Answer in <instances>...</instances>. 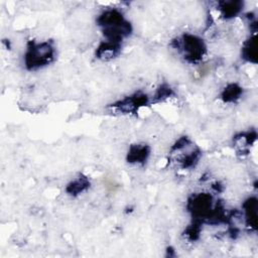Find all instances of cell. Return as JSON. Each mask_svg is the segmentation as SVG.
<instances>
[{"label":"cell","instance_id":"1","mask_svg":"<svg viewBox=\"0 0 258 258\" xmlns=\"http://www.w3.org/2000/svg\"><path fill=\"white\" fill-rule=\"evenodd\" d=\"M53 48L48 42L29 44L25 54V64L28 70H36L49 63L53 57Z\"/></svg>","mask_w":258,"mask_h":258},{"label":"cell","instance_id":"2","mask_svg":"<svg viewBox=\"0 0 258 258\" xmlns=\"http://www.w3.org/2000/svg\"><path fill=\"white\" fill-rule=\"evenodd\" d=\"M188 211L196 218L210 219L213 214L212 209V197L209 194L201 192L191 197L188 201Z\"/></svg>","mask_w":258,"mask_h":258},{"label":"cell","instance_id":"3","mask_svg":"<svg viewBox=\"0 0 258 258\" xmlns=\"http://www.w3.org/2000/svg\"><path fill=\"white\" fill-rule=\"evenodd\" d=\"M181 46L185 58L190 62L200 60L206 52L203 40L192 34H184L181 37Z\"/></svg>","mask_w":258,"mask_h":258},{"label":"cell","instance_id":"4","mask_svg":"<svg viewBox=\"0 0 258 258\" xmlns=\"http://www.w3.org/2000/svg\"><path fill=\"white\" fill-rule=\"evenodd\" d=\"M244 211H245V219L247 222V225L250 228L255 229L257 224V201L255 198L248 199L244 205Z\"/></svg>","mask_w":258,"mask_h":258},{"label":"cell","instance_id":"5","mask_svg":"<svg viewBox=\"0 0 258 258\" xmlns=\"http://www.w3.org/2000/svg\"><path fill=\"white\" fill-rule=\"evenodd\" d=\"M149 155V147L146 145H132L128 152V161L132 163L144 162Z\"/></svg>","mask_w":258,"mask_h":258},{"label":"cell","instance_id":"6","mask_svg":"<svg viewBox=\"0 0 258 258\" xmlns=\"http://www.w3.org/2000/svg\"><path fill=\"white\" fill-rule=\"evenodd\" d=\"M119 47H120V43H116V42L107 40L106 42H103L98 47L97 55H98V57H100L102 59H110L118 53Z\"/></svg>","mask_w":258,"mask_h":258},{"label":"cell","instance_id":"7","mask_svg":"<svg viewBox=\"0 0 258 258\" xmlns=\"http://www.w3.org/2000/svg\"><path fill=\"white\" fill-rule=\"evenodd\" d=\"M242 3L240 1H230V2H223L221 3V11L225 18H231L237 15L242 7Z\"/></svg>","mask_w":258,"mask_h":258},{"label":"cell","instance_id":"8","mask_svg":"<svg viewBox=\"0 0 258 258\" xmlns=\"http://www.w3.org/2000/svg\"><path fill=\"white\" fill-rule=\"evenodd\" d=\"M89 185H90V182H89L88 178L80 176L68 185L67 191L70 195L76 196V195H79V194L83 192L84 190H86L89 187Z\"/></svg>","mask_w":258,"mask_h":258},{"label":"cell","instance_id":"9","mask_svg":"<svg viewBox=\"0 0 258 258\" xmlns=\"http://www.w3.org/2000/svg\"><path fill=\"white\" fill-rule=\"evenodd\" d=\"M243 57L245 59H247L248 61H252V62H256V58H257V52H256V41H255V37H251L250 39H248L243 47Z\"/></svg>","mask_w":258,"mask_h":258},{"label":"cell","instance_id":"10","mask_svg":"<svg viewBox=\"0 0 258 258\" xmlns=\"http://www.w3.org/2000/svg\"><path fill=\"white\" fill-rule=\"evenodd\" d=\"M242 94V90L241 88L236 85V84H231L229 86H227L222 94V98L225 102H235L237 99L240 98Z\"/></svg>","mask_w":258,"mask_h":258},{"label":"cell","instance_id":"11","mask_svg":"<svg viewBox=\"0 0 258 258\" xmlns=\"http://www.w3.org/2000/svg\"><path fill=\"white\" fill-rule=\"evenodd\" d=\"M171 94H172V91H171V89H170L169 87H167V86H162V87H160V88L158 89L155 98H157V99H159V100H163V99L169 97Z\"/></svg>","mask_w":258,"mask_h":258}]
</instances>
